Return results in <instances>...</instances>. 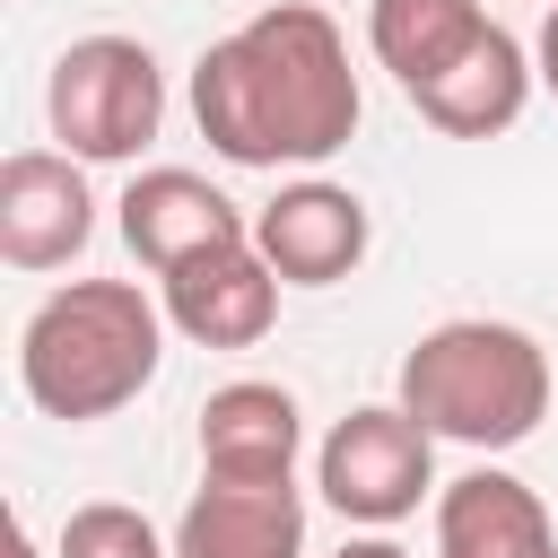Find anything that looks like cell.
I'll list each match as a JSON object with an SVG mask.
<instances>
[{"mask_svg": "<svg viewBox=\"0 0 558 558\" xmlns=\"http://www.w3.org/2000/svg\"><path fill=\"white\" fill-rule=\"evenodd\" d=\"M532 78H541V70H532V52H523V44L488 17V35H480L453 70H436L410 105H418L445 140H497V131H514V122H523Z\"/></svg>", "mask_w": 558, "mask_h": 558, "instance_id": "4fadbf2b", "label": "cell"}, {"mask_svg": "<svg viewBox=\"0 0 558 558\" xmlns=\"http://www.w3.org/2000/svg\"><path fill=\"white\" fill-rule=\"evenodd\" d=\"M366 235H375L366 201L349 183H323V174H305V183H288L279 201L253 209V244L288 288H340L366 262Z\"/></svg>", "mask_w": 558, "mask_h": 558, "instance_id": "ba28073f", "label": "cell"}, {"mask_svg": "<svg viewBox=\"0 0 558 558\" xmlns=\"http://www.w3.org/2000/svg\"><path fill=\"white\" fill-rule=\"evenodd\" d=\"M279 288L288 279L262 262V244L235 235V244H209V253L166 270V323L201 349H253L279 323Z\"/></svg>", "mask_w": 558, "mask_h": 558, "instance_id": "52a82bcc", "label": "cell"}, {"mask_svg": "<svg viewBox=\"0 0 558 558\" xmlns=\"http://www.w3.org/2000/svg\"><path fill=\"white\" fill-rule=\"evenodd\" d=\"M235 235H253V218H244L209 174H192V166H148V174L122 183V244H131L157 279H166L174 262L209 253V244H235Z\"/></svg>", "mask_w": 558, "mask_h": 558, "instance_id": "30bf717a", "label": "cell"}, {"mask_svg": "<svg viewBox=\"0 0 558 558\" xmlns=\"http://www.w3.org/2000/svg\"><path fill=\"white\" fill-rule=\"evenodd\" d=\"M9 558H44V549H35V532H26V514L9 523Z\"/></svg>", "mask_w": 558, "mask_h": 558, "instance_id": "ac0fdd59", "label": "cell"}, {"mask_svg": "<svg viewBox=\"0 0 558 558\" xmlns=\"http://www.w3.org/2000/svg\"><path fill=\"white\" fill-rule=\"evenodd\" d=\"M52 558H174V532H157V523H148L140 506H122V497H96V506H70Z\"/></svg>", "mask_w": 558, "mask_h": 558, "instance_id": "9a60e30c", "label": "cell"}, {"mask_svg": "<svg viewBox=\"0 0 558 558\" xmlns=\"http://www.w3.org/2000/svg\"><path fill=\"white\" fill-rule=\"evenodd\" d=\"M44 122L78 166H131L166 122V70L131 35H78L61 44L44 78Z\"/></svg>", "mask_w": 558, "mask_h": 558, "instance_id": "277c9868", "label": "cell"}, {"mask_svg": "<svg viewBox=\"0 0 558 558\" xmlns=\"http://www.w3.org/2000/svg\"><path fill=\"white\" fill-rule=\"evenodd\" d=\"M96 235V192L70 148H17L0 166V262L17 270H61Z\"/></svg>", "mask_w": 558, "mask_h": 558, "instance_id": "8992f818", "label": "cell"}, {"mask_svg": "<svg viewBox=\"0 0 558 558\" xmlns=\"http://www.w3.org/2000/svg\"><path fill=\"white\" fill-rule=\"evenodd\" d=\"M166 357V305H148L131 279H70L52 288L17 331V384L44 418H113L157 384Z\"/></svg>", "mask_w": 558, "mask_h": 558, "instance_id": "7a4b0ae2", "label": "cell"}, {"mask_svg": "<svg viewBox=\"0 0 558 558\" xmlns=\"http://www.w3.org/2000/svg\"><path fill=\"white\" fill-rule=\"evenodd\" d=\"M532 70H541V87L558 96V0H549V17H541V44H532Z\"/></svg>", "mask_w": 558, "mask_h": 558, "instance_id": "2e32d148", "label": "cell"}, {"mask_svg": "<svg viewBox=\"0 0 558 558\" xmlns=\"http://www.w3.org/2000/svg\"><path fill=\"white\" fill-rule=\"evenodd\" d=\"M436 558H558V523L532 480L480 462L436 488Z\"/></svg>", "mask_w": 558, "mask_h": 558, "instance_id": "8fae6325", "label": "cell"}, {"mask_svg": "<svg viewBox=\"0 0 558 558\" xmlns=\"http://www.w3.org/2000/svg\"><path fill=\"white\" fill-rule=\"evenodd\" d=\"M174 558H305L296 480H218V471H201L192 506L174 514Z\"/></svg>", "mask_w": 558, "mask_h": 558, "instance_id": "9c48e42d", "label": "cell"}, {"mask_svg": "<svg viewBox=\"0 0 558 558\" xmlns=\"http://www.w3.org/2000/svg\"><path fill=\"white\" fill-rule=\"evenodd\" d=\"M480 35H488V9L480 0H375L366 9V44L401 78V96H418L436 70H453Z\"/></svg>", "mask_w": 558, "mask_h": 558, "instance_id": "5bb4252c", "label": "cell"}, {"mask_svg": "<svg viewBox=\"0 0 558 558\" xmlns=\"http://www.w3.org/2000/svg\"><path fill=\"white\" fill-rule=\"evenodd\" d=\"M305 453V410L288 384H218L201 401V471L218 480H296Z\"/></svg>", "mask_w": 558, "mask_h": 558, "instance_id": "7c38bea8", "label": "cell"}, {"mask_svg": "<svg viewBox=\"0 0 558 558\" xmlns=\"http://www.w3.org/2000/svg\"><path fill=\"white\" fill-rule=\"evenodd\" d=\"M357 113L349 35L314 0H270L192 61V122L227 166H323L349 148Z\"/></svg>", "mask_w": 558, "mask_h": 558, "instance_id": "6da1fadb", "label": "cell"}, {"mask_svg": "<svg viewBox=\"0 0 558 558\" xmlns=\"http://www.w3.org/2000/svg\"><path fill=\"white\" fill-rule=\"evenodd\" d=\"M427 436L471 445V453H506L549 418V349L523 323H488V314H453L436 331L410 340L401 357V392H392Z\"/></svg>", "mask_w": 558, "mask_h": 558, "instance_id": "3957f363", "label": "cell"}, {"mask_svg": "<svg viewBox=\"0 0 558 558\" xmlns=\"http://www.w3.org/2000/svg\"><path fill=\"white\" fill-rule=\"evenodd\" d=\"M340 558H410V549H401V541H384V532H366V541H349Z\"/></svg>", "mask_w": 558, "mask_h": 558, "instance_id": "e0dca14e", "label": "cell"}, {"mask_svg": "<svg viewBox=\"0 0 558 558\" xmlns=\"http://www.w3.org/2000/svg\"><path fill=\"white\" fill-rule=\"evenodd\" d=\"M314 488H323L331 514L384 532V523L418 514V497L436 488V436H427L401 401H366V410H349V418L323 436Z\"/></svg>", "mask_w": 558, "mask_h": 558, "instance_id": "5b68a950", "label": "cell"}]
</instances>
